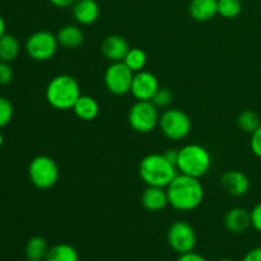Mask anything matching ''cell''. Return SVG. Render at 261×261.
Instances as JSON below:
<instances>
[{
  "label": "cell",
  "mask_w": 261,
  "mask_h": 261,
  "mask_svg": "<svg viewBox=\"0 0 261 261\" xmlns=\"http://www.w3.org/2000/svg\"><path fill=\"white\" fill-rule=\"evenodd\" d=\"M168 204L180 212H190L199 208L204 200V186L200 180L178 173L167 186Z\"/></svg>",
  "instance_id": "obj_1"
},
{
  "label": "cell",
  "mask_w": 261,
  "mask_h": 261,
  "mask_svg": "<svg viewBox=\"0 0 261 261\" xmlns=\"http://www.w3.org/2000/svg\"><path fill=\"white\" fill-rule=\"evenodd\" d=\"M178 175L175 165L163 154H148L140 161L139 176L147 186L167 188L173 178Z\"/></svg>",
  "instance_id": "obj_2"
},
{
  "label": "cell",
  "mask_w": 261,
  "mask_h": 261,
  "mask_svg": "<svg viewBox=\"0 0 261 261\" xmlns=\"http://www.w3.org/2000/svg\"><path fill=\"white\" fill-rule=\"evenodd\" d=\"M45 94L48 105L61 111L73 109L75 102L82 96L78 81L68 74L56 75L51 79L46 87Z\"/></svg>",
  "instance_id": "obj_3"
},
{
  "label": "cell",
  "mask_w": 261,
  "mask_h": 261,
  "mask_svg": "<svg viewBox=\"0 0 261 261\" xmlns=\"http://www.w3.org/2000/svg\"><path fill=\"white\" fill-rule=\"evenodd\" d=\"M212 166V157L206 148L200 144H186L178 149L176 162L177 171L182 175L200 178L205 175Z\"/></svg>",
  "instance_id": "obj_4"
},
{
  "label": "cell",
  "mask_w": 261,
  "mask_h": 261,
  "mask_svg": "<svg viewBox=\"0 0 261 261\" xmlns=\"http://www.w3.org/2000/svg\"><path fill=\"white\" fill-rule=\"evenodd\" d=\"M28 177L33 186L46 190L55 185L60 177V170L55 161L48 155H37L28 166Z\"/></svg>",
  "instance_id": "obj_5"
},
{
  "label": "cell",
  "mask_w": 261,
  "mask_h": 261,
  "mask_svg": "<svg viewBox=\"0 0 261 261\" xmlns=\"http://www.w3.org/2000/svg\"><path fill=\"white\" fill-rule=\"evenodd\" d=\"M158 126L163 135L171 140H182L190 134L193 122L186 112L178 109H168L160 116Z\"/></svg>",
  "instance_id": "obj_6"
},
{
  "label": "cell",
  "mask_w": 261,
  "mask_h": 261,
  "mask_svg": "<svg viewBox=\"0 0 261 261\" xmlns=\"http://www.w3.org/2000/svg\"><path fill=\"white\" fill-rule=\"evenodd\" d=\"M160 116L158 109L152 101H137L130 107L127 120L135 132L147 134L158 126Z\"/></svg>",
  "instance_id": "obj_7"
},
{
  "label": "cell",
  "mask_w": 261,
  "mask_h": 261,
  "mask_svg": "<svg viewBox=\"0 0 261 261\" xmlns=\"http://www.w3.org/2000/svg\"><path fill=\"white\" fill-rule=\"evenodd\" d=\"M56 35L48 31H37L25 41V53L35 61H47L54 58L58 51Z\"/></svg>",
  "instance_id": "obj_8"
},
{
  "label": "cell",
  "mask_w": 261,
  "mask_h": 261,
  "mask_svg": "<svg viewBox=\"0 0 261 261\" xmlns=\"http://www.w3.org/2000/svg\"><path fill=\"white\" fill-rule=\"evenodd\" d=\"M134 71L127 68L124 61L111 63L105 71V86L110 93L115 96H124L132 89Z\"/></svg>",
  "instance_id": "obj_9"
},
{
  "label": "cell",
  "mask_w": 261,
  "mask_h": 261,
  "mask_svg": "<svg viewBox=\"0 0 261 261\" xmlns=\"http://www.w3.org/2000/svg\"><path fill=\"white\" fill-rule=\"evenodd\" d=\"M168 246L178 255L194 251L196 246V233L189 222L176 221L167 231Z\"/></svg>",
  "instance_id": "obj_10"
},
{
  "label": "cell",
  "mask_w": 261,
  "mask_h": 261,
  "mask_svg": "<svg viewBox=\"0 0 261 261\" xmlns=\"http://www.w3.org/2000/svg\"><path fill=\"white\" fill-rule=\"evenodd\" d=\"M158 88H160V82L157 76L150 71L142 70L134 74L130 93L137 101H152Z\"/></svg>",
  "instance_id": "obj_11"
},
{
  "label": "cell",
  "mask_w": 261,
  "mask_h": 261,
  "mask_svg": "<svg viewBox=\"0 0 261 261\" xmlns=\"http://www.w3.org/2000/svg\"><path fill=\"white\" fill-rule=\"evenodd\" d=\"M221 185L229 195L244 196L250 190V178L241 171L229 170L222 175Z\"/></svg>",
  "instance_id": "obj_12"
},
{
  "label": "cell",
  "mask_w": 261,
  "mask_h": 261,
  "mask_svg": "<svg viewBox=\"0 0 261 261\" xmlns=\"http://www.w3.org/2000/svg\"><path fill=\"white\" fill-rule=\"evenodd\" d=\"M130 46L127 41L120 35H110L102 41L101 53L111 63L124 61L125 56L129 53Z\"/></svg>",
  "instance_id": "obj_13"
},
{
  "label": "cell",
  "mask_w": 261,
  "mask_h": 261,
  "mask_svg": "<svg viewBox=\"0 0 261 261\" xmlns=\"http://www.w3.org/2000/svg\"><path fill=\"white\" fill-rule=\"evenodd\" d=\"M224 227L231 233H244L251 227V213L241 206L229 209L224 216Z\"/></svg>",
  "instance_id": "obj_14"
},
{
  "label": "cell",
  "mask_w": 261,
  "mask_h": 261,
  "mask_svg": "<svg viewBox=\"0 0 261 261\" xmlns=\"http://www.w3.org/2000/svg\"><path fill=\"white\" fill-rule=\"evenodd\" d=\"M73 17L79 24H93L99 17V5L96 0H76L71 7Z\"/></svg>",
  "instance_id": "obj_15"
},
{
  "label": "cell",
  "mask_w": 261,
  "mask_h": 261,
  "mask_svg": "<svg viewBox=\"0 0 261 261\" xmlns=\"http://www.w3.org/2000/svg\"><path fill=\"white\" fill-rule=\"evenodd\" d=\"M140 201L148 212H160L170 205L167 190H165V188H157V186H147L142 193Z\"/></svg>",
  "instance_id": "obj_16"
},
{
  "label": "cell",
  "mask_w": 261,
  "mask_h": 261,
  "mask_svg": "<svg viewBox=\"0 0 261 261\" xmlns=\"http://www.w3.org/2000/svg\"><path fill=\"white\" fill-rule=\"evenodd\" d=\"M189 14L196 22H208L218 14V0H191Z\"/></svg>",
  "instance_id": "obj_17"
},
{
  "label": "cell",
  "mask_w": 261,
  "mask_h": 261,
  "mask_svg": "<svg viewBox=\"0 0 261 261\" xmlns=\"http://www.w3.org/2000/svg\"><path fill=\"white\" fill-rule=\"evenodd\" d=\"M56 38H58V42L61 47L74 50L83 43L84 33L78 25L66 24L58 31Z\"/></svg>",
  "instance_id": "obj_18"
},
{
  "label": "cell",
  "mask_w": 261,
  "mask_h": 261,
  "mask_svg": "<svg viewBox=\"0 0 261 261\" xmlns=\"http://www.w3.org/2000/svg\"><path fill=\"white\" fill-rule=\"evenodd\" d=\"M73 111L78 119L83 121H92L99 114V105L96 98L87 94H82L73 106Z\"/></svg>",
  "instance_id": "obj_19"
},
{
  "label": "cell",
  "mask_w": 261,
  "mask_h": 261,
  "mask_svg": "<svg viewBox=\"0 0 261 261\" xmlns=\"http://www.w3.org/2000/svg\"><path fill=\"white\" fill-rule=\"evenodd\" d=\"M50 246L47 241L41 236H33L27 241L24 247L25 257L35 261H43L47 255Z\"/></svg>",
  "instance_id": "obj_20"
},
{
  "label": "cell",
  "mask_w": 261,
  "mask_h": 261,
  "mask_svg": "<svg viewBox=\"0 0 261 261\" xmlns=\"http://www.w3.org/2000/svg\"><path fill=\"white\" fill-rule=\"evenodd\" d=\"M20 53V45L17 37L10 33H5L0 37V61L10 63L15 60Z\"/></svg>",
  "instance_id": "obj_21"
},
{
  "label": "cell",
  "mask_w": 261,
  "mask_h": 261,
  "mask_svg": "<svg viewBox=\"0 0 261 261\" xmlns=\"http://www.w3.org/2000/svg\"><path fill=\"white\" fill-rule=\"evenodd\" d=\"M43 261H79V252L69 244H58L50 247Z\"/></svg>",
  "instance_id": "obj_22"
},
{
  "label": "cell",
  "mask_w": 261,
  "mask_h": 261,
  "mask_svg": "<svg viewBox=\"0 0 261 261\" xmlns=\"http://www.w3.org/2000/svg\"><path fill=\"white\" fill-rule=\"evenodd\" d=\"M237 124L242 132L252 134L261 125V120L257 112L252 111V110H245L239 115Z\"/></svg>",
  "instance_id": "obj_23"
},
{
  "label": "cell",
  "mask_w": 261,
  "mask_h": 261,
  "mask_svg": "<svg viewBox=\"0 0 261 261\" xmlns=\"http://www.w3.org/2000/svg\"><path fill=\"white\" fill-rule=\"evenodd\" d=\"M124 63L126 64L127 68L132 69L134 73L144 70L145 65H147V54L139 47L130 48L129 53L126 54L124 59Z\"/></svg>",
  "instance_id": "obj_24"
},
{
  "label": "cell",
  "mask_w": 261,
  "mask_h": 261,
  "mask_svg": "<svg viewBox=\"0 0 261 261\" xmlns=\"http://www.w3.org/2000/svg\"><path fill=\"white\" fill-rule=\"evenodd\" d=\"M242 12V3L240 0H218V14L227 19L239 17Z\"/></svg>",
  "instance_id": "obj_25"
},
{
  "label": "cell",
  "mask_w": 261,
  "mask_h": 261,
  "mask_svg": "<svg viewBox=\"0 0 261 261\" xmlns=\"http://www.w3.org/2000/svg\"><path fill=\"white\" fill-rule=\"evenodd\" d=\"M13 115H14V109L12 102L7 97L0 96V129L5 127L12 121Z\"/></svg>",
  "instance_id": "obj_26"
},
{
  "label": "cell",
  "mask_w": 261,
  "mask_h": 261,
  "mask_svg": "<svg viewBox=\"0 0 261 261\" xmlns=\"http://www.w3.org/2000/svg\"><path fill=\"white\" fill-rule=\"evenodd\" d=\"M172 98H173V96H172V93H171L170 89L161 88L160 87V88H158V91L155 92L154 96H153L152 102L158 110L167 109V107L171 105V102H172Z\"/></svg>",
  "instance_id": "obj_27"
},
{
  "label": "cell",
  "mask_w": 261,
  "mask_h": 261,
  "mask_svg": "<svg viewBox=\"0 0 261 261\" xmlns=\"http://www.w3.org/2000/svg\"><path fill=\"white\" fill-rule=\"evenodd\" d=\"M13 76H14V73H13V69L9 63L0 61V86L9 84L13 81Z\"/></svg>",
  "instance_id": "obj_28"
},
{
  "label": "cell",
  "mask_w": 261,
  "mask_h": 261,
  "mask_svg": "<svg viewBox=\"0 0 261 261\" xmlns=\"http://www.w3.org/2000/svg\"><path fill=\"white\" fill-rule=\"evenodd\" d=\"M250 148L256 157L261 158V125L251 134Z\"/></svg>",
  "instance_id": "obj_29"
},
{
  "label": "cell",
  "mask_w": 261,
  "mask_h": 261,
  "mask_svg": "<svg viewBox=\"0 0 261 261\" xmlns=\"http://www.w3.org/2000/svg\"><path fill=\"white\" fill-rule=\"evenodd\" d=\"M250 213H251V227L261 233V203L256 204Z\"/></svg>",
  "instance_id": "obj_30"
},
{
  "label": "cell",
  "mask_w": 261,
  "mask_h": 261,
  "mask_svg": "<svg viewBox=\"0 0 261 261\" xmlns=\"http://www.w3.org/2000/svg\"><path fill=\"white\" fill-rule=\"evenodd\" d=\"M176 261H208V260H206L203 255L198 254V252L190 251V252H186V254H181Z\"/></svg>",
  "instance_id": "obj_31"
},
{
  "label": "cell",
  "mask_w": 261,
  "mask_h": 261,
  "mask_svg": "<svg viewBox=\"0 0 261 261\" xmlns=\"http://www.w3.org/2000/svg\"><path fill=\"white\" fill-rule=\"evenodd\" d=\"M242 261H261V246L254 247L244 256Z\"/></svg>",
  "instance_id": "obj_32"
},
{
  "label": "cell",
  "mask_w": 261,
  "mask_h": 261,
  "mask_svg": "<svg viewBox=\"0 0 261 261\" xmlns=\"http://www.w3.org/2000/svg\"><path fill=\"white\" fill-rule=\"evenodd\" d=\"M48 2H50L54 7L64 9V8L73 7V4L76 2V0H48Z\"/></svg>",
  "instance_id": "obj_33"
},
{
  "label": "cell",
  "mask_w": 261,
  "mask_h": 261,
  "mask_svg": "<svg viewBox=\"0 0 261 261\" xmlns=\"http://www.w3.org/2000/svg\"><path fill=\"white\" fill-rule=\"evenodd\" d=\"M163 155H165V157L167 158L172 165L176 166V162H177V158H178V149H175V148H173V149H167V152L163 153Z\"/></svg>",
  "instance_id": "obj_34"
},
{
  "label": "cell",
  "mask_w": 261,
  "mask_h": 261,
  "mask_svg": "<svg viewBox=\"0 0 261 261\" xmlns=\"http://www.w3.org/2000/svg\"><path fill=\"white\" fill-rule=\"evenodd\" d=\"M5 28H7V25H5V20H4V18H3V15L0 14V37L7 33L5 32Z\"/></svg>",
  "instance_id": "obj_35"
},
{
  "label": "cell",
  "mask_w": 261,
  "mask_h": 261,
  "mask_svg": "<svg viewBox=\"0 0 261 261\" xmlns=\"http://www.w3.org/2000/svg\"><path fill=\"white\" fill-rule=\"evenodd\" d=\"M3 144H4V135H3L2 130H0V149H2Z\"/></svg>",
  "instance_id": "obj_36"
},
{
  "label": "cell",
  "mask_w": 261,
  "mask_h": 261,
  "mask_svg": "<svg viewBox=\"0 0 261 261\" xmlns=\"http://www.w3.org/2000/svg\"><path fill=\"white\" fill-rule=\"evenodd\" d=\"M217 261H236V260H232V259H219Z\"/></svg>",
  "instance_id": "obj_37"
},
{
  "label": "cell",
  "mask_w": 261,
  "mask_h": 261,
  "mask_svg": "<svg viewBox=\"0 0 261 261\" xmlns=\"http://www.w3.org/2000/svg\"><path fill=\"white\" fill-rule=\"evenodd\" d=\"M24 261H35V260H30V259H25Z\"/></svg>",
  "instance_id": "obj_38"
}]
</instances>
